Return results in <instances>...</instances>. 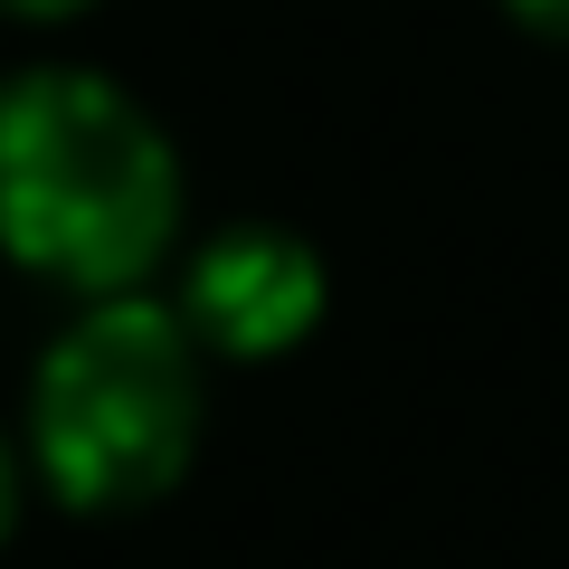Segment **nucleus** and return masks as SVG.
I'll return each instance as SVG.
<instances>
[{
    "mask_svg": "<svg viewBox=\"0 0 569 569\" xmlns=\"http://www.w3.org/2000/svg\"><path fill=\"white\" fill-rule=\"evenodd\" d=\"M0 10H20V20H67V10H86V0H0Z\"/></svg>",
    "mask_w": 569,
    "mask_h": 569,
    "instance_id": "nucleus-6",
    "label": "nucleus"
},
{
    "mask_svg": "<svg viewBox=\"0 0 569 569\" xmlns=\"http://www.w3.org/2000/svg\"><path fill=\"white\" fill-rule=\"evenodd\" d=\"M10 522H20V456L0 447V541H10Z\"/></svg>",
    "mask_w": 569,
    "mask_h": 569,
    "instance_id": "nucleus-4",
    "label": "nucleus"
},
{
    "mask_svg": "<svg viewBox=\"0 0 569 569\" xmlns=\"http://www.w3.org/2000/svg\"><path fill=\"white\" fill-rule=\"evenodd\" d=\"M200 447V332L171 305L96 295L29 389V466L77 512H133Z\"/></svg>",
    "mask_w": 569,
    "mask_h": 569,
    "instance_id": "nucleus-2",
    "label": "nucleus"
},
{
    "mask_svg": "<svg viewBox=\"0 0 569 569\" xmlns=\"http://www.w3.org/2000/svg\"><path fill=\"white\" fill-rule=\"evenodd\" d=\"M181 228V162L162 123L86 67L0 86V247L48 284L123 295Z\"/></svg>",
    "mask_w": 569,
    "mask_h": 569,
    "instance_id": "nucleus-1",
    "label": "nucleus"
},
{
    "mask_svg": "<svg viewBox=\"0 0 569 569\" xmlns=\"http://www.w3.org/2000/svg\"><path fill=\"white\" fill-rule=\"evenodd\" d=\"M181 323L200 332V351L228 361H276L323 323V257L284 228H219L190 257Z\"/></svg>",
    "mask_w": 569,
    "mask_h": 569,
    "instance_id": "nucleus-3",
    "label": "nucleus"
},
{
    "mask_svg": "<svg viewBox=\"0 0 569 569\" xmlns=\"http://www.w3.org/2000/svg\"><path fill=\"white\" fill-rule=\"evenodd\" d=\"M531 29H550V39H569V0H512Z\"/></svg>",
    "mask_w": 569,
    "mask_h": 569,
    "instance_id": "nucleus-5",
    "label": "nucleus"
}]
</instances>
